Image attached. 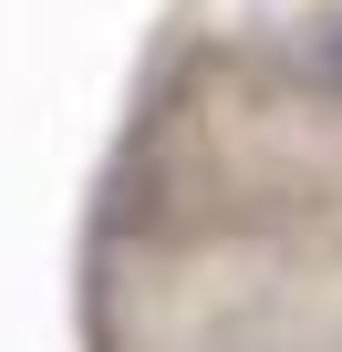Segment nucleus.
<instances>
[{
  "label": "nucleus",
  "mask_w": 342,
  "mask_h": 352,
  "mask_svg": "<svg viewBox=\"0 0 342 352\" xmlns=\"http://www.w3.org/2000/svg\"><path fill=\"white\" fill-rule=\"evenodd\" d=\"M332 73H342V52H332Z\"/></svg>",
  "instance_id": "1"
}]
</instances>
